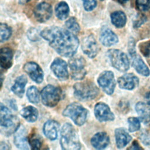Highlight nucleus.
I'll return each mask as SVG.
<instances>
[{"label":"nucleus","mask_w":150,"mask_h":150,"mask_svg":"<svg viewBox=\"0 0 150 150\" xmlns=\"http://www.w3.org/2000/svg\"><path fill=\"white\" fill-rule=\"evenodd\" d=\"M59 124L54 120H48L43 125V132L45 136L50 140H54L57 137Z\"/></svg>","instance_id":"obj_20"},{"label":"nucleus","mask_w":150,"mask_h":150,"mask_svg":"<svg viewBox=\"0 0 150 150\" xmlns=\"http://www.w3.org/2000/svg\"><path fill=\"white\" fill-rule=\"evenodd\" d=\"M52 15V8L50 4L46 2H41L35 7L34 15L36 20L40 22L48 21Z\"/></svg>","instance_id":"obj_15"},{"label":"nucleus","mask_w":150,"mask_h":150,"mask_svg":"<svg viewBox=\"0 0 150 150\" xmlns=\"http://www.w3.org/2000/svg\"><path fill=\"white\" fill-rule=\"evenodd\" d=\"M128 149H141L142 148L139 146L138 142L135 140L132 142L131 146L129 148H128Z\"/></svg>","instance_id":"obj_38"},{"label":"nucleus","mask_w":150,"mask_h":150,"mask_svg":"<svg viewBox=\"0 0 150 150\" xmlns=\"http://www.w3.org/2000/svg\"><path fill=\"white\" fill-rule=\"evenodd\" d=\"M62 91L60 87L51 84L45 86L41 91L42 103L47 107H54L61 100Z\"/></svg>","instance_id":"obj_6"},{"label":"nucleus","mask_w":150,"mask_h":150,"mask_svg":"<svg viewBox=\"0 0 150 150\" xmlns=\"http://www.w3.org/2000/svg\"><path fill=\"white\" fill-rule=\"evenodd\" d=\"M28 141L26 137V130L24 127H19L14 135V144L18 148L28 149Z\"/></svg>","instance_id":"obj_17"},{"label":"nucleus","mask_w":150,"mask_h":150,"mask_svg":"<svg viewBox=\"0 0 150 150\" xmlns=\"http://www.w3.org/2000/svg\"><path fill=\"white\" fill-rule=\"evenodd\" d=\"M10 147L9 146L4 142H1V144H0V149L1 150H4V149H9Z\"/></svg>","instance_id":"obj_39"},{"label":"nucleus","mask_w":150,"mask_h":150,"mask_svg":"<svg viewBox=\"0 0 150 150\" xmlns=\"http://www.w3.org/2000/svg\"><path fill=\"white\" fill-rule=\"evenodd\" d=\"M60 145L63 149L77 150L81 148L77 133L72 125L66 123L60 132Z\"/></svg>","instance_id":"obj_2"},{"label":"nucleus","mask_w":150,"mask_h":150,"mask_svg":"<svg viewBox=\"0 0 150 150\" xmlns=\"http://www.w3.org/2000/svg\"><path fill=\"white\" fill-rule=\"evenodd\" d=\"M100 40L104 46H111L118 42V38L117 35L110 29L105 28L101 32Z\"/></svg>","instance_id":"obj_19"},{"label":"nucleus","mask_w":150,"mask_h":150,"mask_svg":"<svg viewBox=\"0 0 150 150\" xmlns=\"http://www.w3.org/2000/svg\"><path fill=\"white\" fill-rule=\"evenodd\" d=\"M10 104H11V107H12L13 110H17V106H16V103L14 102L13 100H12V101H11Z\"/></svg>","instance_id":"obj_41"},{"label":"nucleus","mask_w":150,"mask_h":150,"mask_svg":"<svg viewBox=\"0 0 150 150\" xmlns=\"http://www.w3.org/2000/svg\"><path fill=\"white\" fill-rule=\"evenodd\" d=\"M128 0H118V1L121 4H125Z\"/></svg>","instance_id":"obj_43"},{"label":"nucleus","mask_w":150,"mask_h":150,"mask_svg":"<svg viewBox=\"0 0 150 150\" xmlns=\"http://www.w3.org/2000/svg\"><path fill=\"white\" fill-rule=\"evenodd\" d=\"M83 7L87 11H91L95 8L97 5L96 0H83Z\"/></svg>","instance_id":"obj_35"},{"label":"nucleus","mask_w":150,"mask_h":150,"mask_svg":"<svg viewBox=\"0 0 150 150\" xmlns=\"http://www.w3.org/2000/svg\"><path fill=\"white\" fill-rule=\"evenodd\" d=\"M107 55L112 66L120 71H126L129 68V62L127 54L118 49H110Z\"/></svg>","instance_id":"obj_7"},{"label":"nucleus","mask_w":150,"mask_h":150,"mask_svg":"<svg viewBox=\"0 0 150 150\" xmlns=\"http://www.w3.org/2000/svg\"><path fill=\"white\" fill-rule=\"evenodd\" d=\"M23 70L32 80L40 83L43 80V72L41 67L35 62H29L25 64Z\"/></svg>","instance_id":"obj_13"},{"label":"nucleus","mask_w":150,"mask_h":150,"mask_svg":"<svg viewBox=\"0 0 150 150\" xmlns=\"http://www.w3.org/2000/svg\"><path fill=\"white\" fill-rule=\"evenodd\" d=\"M74 95L80 101H90L94 99L99 94L97 86L91 81L76 83L74 86Z\"/></svg>","instance_id":"obj_4"},{"label":"nucleus","mask_w":150,"mask_h":150,"mask_svg":"<svg viewBox=\"0 0 150 150\" xmlns=\"http://www.w3.org/2000/svg\"><path fill=\"white\" fill-rule=\"evenodd\" d=\"M95 117L100 122L114 120L115 116L110 107L104 103H98L94 107Z\"/></svg>","instance_id":"obj_12"},{"label":"nucleus","mask_w":150,"mask_h":150,"mask_svg":"<svg viewBox=\"0 0 150 150\" xmlns=\"http://www.w3.org/2000/svg\"><path fill=\"white\" fill-rule=\"evenodd\" d=\"M136 5L139 11H146L150 8V0H136Z\"/></svg>","instance_id":"obj_33"},{"label":"nucleus","mask_w":150,"mask_h":150,"mask_svg":"<svg viewBox=\"0 0 150 150\" xmlns=\"http://www.w3.org/2000/svg\"><path fill=\"white\" fill-rule=\"evenodd\" d=\"M0 126L2 134L9 136L15 132L19 127V120L13 115L10 110L2 103L0 108Z\"/></svg>","instance_id":"obj_3"},{"label":"nucleus","mask_w":150,"mask_h":150,"mask_svg":"<svg viewBox=\"0 0 150 150\" xmlns=\"http://www.w3.org/2000/svg\"><path fill=\"white\" fill-rule=\"evenodd\" d=\"M63 115L72 120L79 126L83 125L88 116V111L81 104L73 103L68 105L63 111Z\"/></svg>","instance_id":"obj_5"},{"label":"nucleus","mask_w":150,"mask_h":150,"mask_svg":"<svg viewBox=\"0 0 150 150\" xmlns=\"http://www.w3.org/2000/svg\"><path fill=\"white\" fill-rule=\"evenodd\" d=\"M20 114L22 117L30 122H35L38 117V110L31 105H29L22 108L20 111Z\"/></svg>","instance_id":"obj_25"},{"label":"nucleus","mask_w":150,"mask_h":150,"mask_svg":"<svg viewBox=\"0 0 150 150\" xmlns=\"http://www.w3.org/2000/svg\"><path fill=\"white\" fill-rule=\"evenodd\" d=\"M50 69L54 75L60 80H66L69 78L67 65L66 62L60 58L55 59L50 66Z\"/></svg>","instance_id":"obj_11"},{"label":"nucleus","mask_w":150,"mask_h":150,"mask_svg":"<svg viewBox=\"0 0 150 150\" xmlns=\"http://www.w3.org/2000/svg\"><path fill=\"white\" fill-rule=\"evenodd\" d=\"M146 21V17L144 15H141L138 16V18L136 19L134 22V26L135 28H138L140 26L142 23Z\"/></svg>","instance_id":"obj_36"},{"label":"nucleus","mask_w":150,"mask_h":150,"mask_svg":"<svg viewBox=\"0 0 150 150\" xmlns=\"http://www.w3.org/2000/svg\"><path fill=\"white\" fill-rule=\"evenodd\" d=\"M135 110L141 121L146 125H150V105L143 102H138L135 105Z\"/></svg>","instance_id":"obj_21"},{"label":"nucleus","mask_w":150,"mask_h":150,"mask_svg":"<svg viewBox=\"0 0 150 150\" xmlns=\"http://www.w3.org/2000/svg\"><path fill=\"white\" fill-rule=\"evenodd\" d=\"M28 80L25 76L21 75L18 77L11 87V90L12 92L18 97L22 98L24 94L25 87L27 83Z\"/></svg>","instance_id":"obj_24"},{"label":"nucleus","mask_w":150,"mask_h":150,"mask_svg":"<svg viewBox=\"0 0 150 150\" xmlns=\"http://www.w3.org/2000/svg\"><path fill=\"white\" fill-rule=\"evenodd\" d=\"M118 84L122 89L131 90L138 86L139 79L132 73H127L118 78Z\"/></svg>","instance_id":"obj_16"},{"label":"nucleus","mask_w":150,"mask_h":150,"mask_svg":"<svg viewBox=\"0 0 150 150\" xmlns=\"http://www.w3.org/2000/svg\"><path fill=\"white\" fill-rule=\"evenodd\" d=\"M100 1H104V0H100Z\"/></svg>","instance_id":"obj_44"},{"label":"nucleus","mask_w":150,"mask_h":150,"mask_svg":"<svg viewBox=\"0 0 150 150\" xmlns=\"http://www.w3.org/2000/svg\"><path fill=\"white\" fill-rule=\"evenodd\" d=\"M145 100L146 101V104L150 105V91L147 93L145 96Z\"/></svg>","instance_id":"obj_40"},{"label":"nucleus","mask_w":150,"mask_h":150,"mask_svg":"<svg viewBox=\"0 0 150 150\" xmlns=\"http://www.w3.org/2000/svg\"><path fill=\"white\" fill-rule=\"evenodd\" d=\"M40 36L62 56H73L79 46V40L75 34L58 26L45 28L41 32Z\"/></svg>","instance_id":"obj_1"},{"label":"nucleus","mask_w":150,"mask_h":150,"mask_svg":"<svg viewBox=\"0 0 150 150\" xmlns=\"http://www.w3.org/2000/svg\"><path fill=\"white\" fill-rule=\"evenodd\" d=\"M128 130L131 132H135L137 131H138L140 128L141 124H140V121L138 118L136 117H129L128 119Z\"/></svg>","instance_id":"obj_32"},{"label":"nucleus","mask_w":150,"mask_h":150,"mask_svg":"<svg viewBox=\"0 0 150 150\" xmlns=\"http://www.w3.org/2000/svg\"><path fill=\"white\" fill-rule=\"evenodd\" d=\"M98 83L103 91L108 95L114 93L115 87V80L114 73L111 71H104L98 78Z\"/></svg>","instance_id":"obj_10"},{"label":"nucleus","mask_w":150,"mask_h":150,"mask_svg":"<svg viewBox=\"0 0 150 150\" xmlns=\"http://www.w3.org/2000/svg\"><path fill=\"white\" fill-rule=\"evenodd\" d=\"M29 146L33 149H39L40 148L42 142L39 137L35 133H32L28 138Z\"/></svg>","instance_id":"obj_29"},{"label":"nucleus","mask_w":150,"mask_h":150,"mask_svg":"<svg viewBox=\"0 0 150 150\" xmlns=\"http://www.w3.org/2000/svg\"><path fill=\"white\" fill-rule=\"evenodd\" d=\"M26 96L29 101L33 104H38L39 102V90L35 86H30L28 88Z\"/></svg>","instance_id":"obj_28"},{"label":"nucleus","mask_w":150,"mask_h":150,"mask_svg":"<svg viewBox=\"0 0 150 150\" xmlns=\"http://www.w3.org/2000/svg\"><path fill=\"white\" fill-rule=\"evenodd\" d=\"M56 16L60 20H64L67 18L69 14V7L65 2L59 3L55 8Z\"/></svg>","instance_id":"obj_27"},{"label":"nucleus","mask_w":150,"mask_h":150,"mask_svg":"<svg viewBox=\"0 0 150 150\" xmlns=\"http://www.w3.org/2000/svg\"><path fill=\"white\" fill-rule=\"evenodd\" d=\"M128 52L131 59L132 65L135 70L142 76H148L150 73L149 69L142 58L136 53L134 42H130L129 43Z\"/></svg>","instance_id":"obj_9"},{"label":"nucleus","mask_w":150,"mask_h":150,"mask_svg":"<svg viewBox=\"0 0 150 150\" xmlns=\"http://www.w3.org/2000/svg\"><path fill=\"white\" fill-rule=\"evenodd\" d=\"M13 51L9 47L1 48L0 52L1 66L4 69L10 68L12 64Z\"/></svg>","instance_id":"obj_23"},{"label":"nucleus","mask_w":150,"mask_h":150,"mask_svg":"<svg viewBox=\"0 0 150 150\" xmlns=\"http://www.w3.org/2000/svg\"><path fill=\"white\" fill-rule=\"evenodd\" d=\"M139 50L145 57L150 56V41L142 43L139 45Z\"/></svg>","instance_id":"obj_34"},{"label":"nucleus","mask_w":150,"mask_h":150,"mask_svg":"<svg viewBox=\"0 0 150 150\" xmlns=\"http://www.w3.org/2000/svg\"><path fill=\"white\" fill-rule=\"evenodd\" d=\"M142 142L145 145H150V135L145 133H142L141 135Z\"/></svg>","instance_id":"obj_37"},{"label":"nucleus","mask_w":150,"mask_h":150,"mask_svg":"<svg viewBox=\"0 0 150 150\" xmlns=\"http://www.w3.org/2000/svg\"><path fill=\"white\" fill-rule=\"evenodd\" d=\"M65 26L67 28V30L73 33L74 34L77 33L80 29L78 22H77L76 19L73 17L70 18L66 21Z\"/></svg>","instance_id":"obj_31"},{"label":"nucleus","mask_w":150,"mask_h":150,"mask_svg":"<svg viewBox=\"0 0 150 150\" xmlns=\"http://www.w3.org/2000/svg\"><path fill=\"white\" fill-rule=\"evenodd\" d=\"M110 143V138L105 132L96 133L91 139V144L96 149H103L107 147Z\"/></svg>","instance_id":"obj_18"},{"label":"nucleus","mask_w":150,"mask_h":150,"mask_svg":"<svg viewBox=\"0 0 150 150\" xmlns=\"http://www.w3.org/2000/svg\"><path fill=\"white\" fill-rule=\"evenodd\" d=\"M81 48L84 53L90 58L94 57L98 52V46L93 35H89L83 39Z\"/></svg>","instance_id":"obj_14"},{"label":"nucleus","mask_w":150,"mask_h":150,"mask_svg":"<svg viewBox=\"0 0 150 150\" xmlns=\"http://www.w3.org/2000/svg\"><path fill=\"white\" fill-rule=\"evenodd\" d=\"M30 0H19V2L21 4H24L26 2H28V1H29Z\"/></svg>","instance_id":"obj_42"},{"label":"nucleus","mask_w":150,"mask_h":150,"mask_svg":"<svg viewBox=\"0 0 150 150\" xmlns=\"http://www.w3.org/2000/svg\"><path fill=\"white\" fill-rule=\"evenodd\" d=\"M115 142L117 148H123L131 141L132 137L126 130L122 128L115 130Z\"/></svg>","instance_id":"obj_22"},{"label":"nucleus","mask_w":150,"mask_h":150,"mask_svg":"<svg viewBox=\"0 0 150 150\" xmlns=\"http://www.w3.org/2000/svg\"><path fill=\"white\" fill-rule=\"evenodd\" d=\"M69 64L72 79L75 80L83 79L86 74L85 59L80 56H72L69 61Z\"/></svg>","instance_id":"obj_8"},{"label":"nucleus","mask_w":150,"mask_h":150,"mask_svg":"<svg viewBox=\"0 0 150 150\" xmlns=\"http://www.w3.org/2000/svg\"><path fill=\"white\" fill-rule=\"evenodd\" d=\"M111 20L112 23L115 27L121 28L125 26L127 22V17L122 11H117L111 13Z\"/></svg>","instance_id":"obj_26"},{"label":"nucleus","mask_w":150,"mask_h":150,"mask_svg":"<svg viewBox=\"0 0 150 150\" xmlns=\"http://www.w3.org/2000/svg\"><path fill=\"white\" fill-rule=\"evenodd\" d=\"M12 35V29L6 23H1L0 27V42L7 40Z\"/></svg>","instance_id":"obj_30"}]
</instances>
